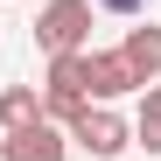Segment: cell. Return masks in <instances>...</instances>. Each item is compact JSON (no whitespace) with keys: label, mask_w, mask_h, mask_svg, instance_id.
<instances>
[{"label":"cell","mask_w":161,"mask_h":161,"mask_svg":"<svg viewBox=\"0 0 161 161\" xmlns=\"http://www.w3.org/2000/svg\"><path fill=\"white\" fill-rule=\"evenodd\" d=\"M84 91L105 105V98H126V91H140V77L126 70L119 49H84Z\"/></svg>","instance_id":"4"},{"label":"cell","mask_w":161,"mask_h":161,"mask_svg":"<svg viewBox=\"0 0 161 161\" xmlns=\"http://www.w3.org/2000/svg\"><path fill=\"white\" fill-rule=\"evenodd\" d=\"M91 7H105V14H140L147 0H91Z\"/></svg>","instance_id":"9"},{"label":"cell","mask_w":161,"mask_h":161,"mask_svg":"<svg viewBox=\"0 0 161 161\" xmlns=\"http://www.w3.org/2000/svg\"><path fill=\"white\" fill-rule=\"evenodd\" d=\"M35 119H42V91L35 84H7V91H0V133L35 126Z\"/></svg>","instance_id":"6"},{"label":"cell","mask_w":161,"mask_h":161,"mask_svg":"<svg viewBox=\"0 0 161 161\" xmlns=\"http://www.w3.org/2000/svg\"><path fill=\"white\" fill-rule=\"evenodd\" d=\"M0 161H70V133L56 119L14 126V133H0Z\"/></svg>","instance_id":"3"},{"label":"cell","mask_w":161,"mask_h":161,"mask_svg":"<svg viewBox=\"0 0 161 161\" xmlns=\"http://www.w3.org/2000/svg\"><path fill=\"white\" fill-rule=\"evenodd\" d=\"M35 42L49 56H77V49L91 42V0H49L35 14Z\"/></svg>","instance_id":"1"},{"label":"cell","mask_w":161,"mask_h":161,"mask_svg":"<svg viewBox=\"0 0 161 161\" xmlns=\"http://www.w3.org/2000/svg\"><path fill=\"white\" fill-rule=\"evenodd\" d=\"M119 56H126V70L140 77V84H154V77H161V28H126Z\"/></svg>","instance_id":"5"},{"label":"cell","mask_w":161,"mask_h":161,"mask_svg":"<svg viewBox=\"0 0 161 161\" xmlns=\"http://www.w3.org/2000/svg\"><path fill=\"white\" fill-rule=\"evenodd\" d=\"M70 147H84V154H98V161H119V154L133 147V126L112 112V105H84V112L70 119Z\"/></svg>","instance_id":"2"},{"label":"cell","mask_w":161,"mask_h":161,"mask_svg":"<svg viewBox=\"0 0 161 161\" xmlns=\"http://www.w3.org/2000/svg\"><path fill=\"white\" fill-rule=\"evenodd\" d=\"M140 119L161 126V77H154V84H140Z\"/></svg>","instance_id":"7"},{"label":"cell","mask_w":161,"mask_h":161,"mask_svg":"<svg viewBox=\"0 0 161 161\" xmlns=\"http://www.w3.org/2000/svg\"><path fill=\"white\" fill-rule=\"evenodd\" d=\"M133 140H140L147 154H161V126H154V119H140V126H133Z\"/></svg>","instance_id":"8"}]
</instances>
